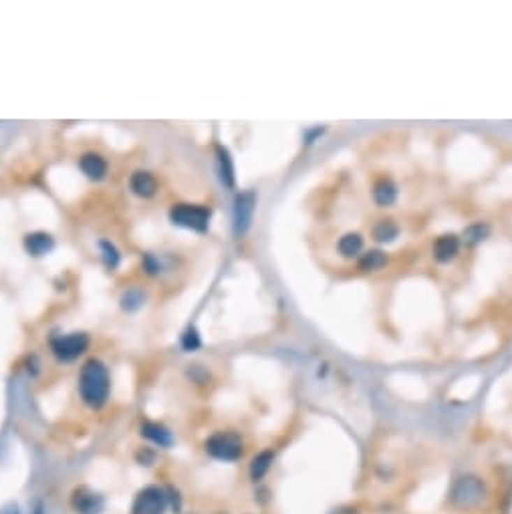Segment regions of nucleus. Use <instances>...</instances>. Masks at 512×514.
<instances>
[{"instance_id": "f257e3e1", "label": "nucleus", "mask_w": 512, "mask_h": 514, "mask_svg": "<svg viewBox=\"0 0 512 514\" xmlns=\"http://www.w3.org/2000/svg\"><path fill=\"white\" fill-rule=\"evenodd\" d=\"M79 395L91 409H101L111 395V375L103 361L89 359L79 372Z\"/></svg>"}, {"instance_id": "f03ea898", "label": "nucleus", "mask_w": 512, "mask_h": 514, "mask_svg": "<svg viewBox=\"0 0 512 514\" xmlns=\"http://www.w3.org/2000/svg\"><path fill=\"white\" fill-rule=\"evenodd\" d=\"M206 454L220 462H236L244 456V442L236 432H214L204 442Z\"/></svg>"}, {"instance_id": "7ed1b4c3", "label": "nucleus", "mask_w": 512, "mask_h": 514, "mask_svg": "<svg viewBox=\"0 0 512 514\" xmlns=\"http://www.w3.org/2000/svg\"><path fill=\"white\" fill-rule=\"evenodd\" d=\"M486 500V486L478 476H462L450 492V504L458 511L476 508Z\"/></svg>"}, {"instance_id": "20e7f679", "label": "nucleus", "mask_w": 512, "mask_h": 514, "mask_svg": "<svg viewBox=\"0 0 512 514\" xmlns=\"http://www.w3.org/2000/svg\"><path fill=\"white\" fill-rule=\"evenodd\" d=\"M210 218H212L210 208L198 206V204H177L170 210L172 224L186 228V230L206 232L210 226Z\"/></svg>"}, {"instance_id": "39448f33", "label": "nucleus", "mask_w": 512, "mask_h": 514, "mask_svg": "<svg viewBox=\"0 0 512 514\" xmlns=\"http://www.w3.org/2000/svg\"><path fill=\"white\" fill-rule=\"evenodd\" d=\"M168 506H170L168 490L152 484L136 494L131 504V514H166Z\"/></svg>"}, {"instance_id": "423d86ee", "label": "nucleus", "mask_w": 512, "mask_h": 514, "mask_svg": "<svg viewBox=\"0 0 512 514\" xmlns=\"http://www.w3.org/2000/svg\"><path fill=\"white\" fill-rule=\"evenodd\" d=\"M87 349V333H71V335H65V337H54L51 341V351L63 363H71L75 359H79Z\"/></svg>"}, {"instance_id": "0eeeda50", "label": "nucleus", "mask_w": 512, "mask_h": 514, "mask_svg": "<svg viewBox=\"0 0 512 514\" xmlns=\"http://www.w3.org/2000/svg\"><path fill=\"white\" fill-rule=\"evenodd\" d=\"M71 508L77 514H101L105 511V498L87 486H79L73 490Z\"/></svg>"}, {"instance_id": "6e6552de", "label": "nucleus", "mask_w": 512, "mask_h": 514, "mask_svg": "<svg viewBox=\"0 0 512 514\" xmlns=\"http://www.w3.org/2000/svg\"><path fill=\"white\" fill-rule=\"evenodd\" d=\"M254 206H256V200L252 192H244L236 198V206H234V230L238 236L247 234L250 228V222H252V214H254Z\"/></svg>"}, {"instance_id": "1a4fd4ad", "label": "nucleus", "mask_w": 512, "mask_h": 514, "mask_svg": "<svg viewBox=\"0 0 512 514\" xmlns=\"http://www.w3.org/2000/svg\"><path fill=\"white\" fill-rule=\"evenodd\" d=\"M79 170H81L89 179L101 182V179H105L107 172H109V163H107V160L103 156L89 152V154L79 158Z\"/></svg>"}, {"instance_id": "9d476101", "label": "nucleus", "mask_w": 512, "mask_h": 514, "mask_svg": "<svg viewBox=\"0 0 512 514\" xmlns=\"http://www.w3.org/2000/svg\"><path fill=\"white\" fill-rule=\"evenodd\" d=\"M129 188L140 198H152V196L158 194V179L154 174H149L145 170H138L129 177Z\"/></svg>"}, {"instance_id": "9b49d317", "label": "nucleus", "mask_w": 512, "mask_h": 514, "mask_svg": "<svg viewBox=\"0 0 512 514\" xmlns=\"http://www.w3.org/2000/svg\"><path fill=\"white\" fill-rule=\"evenodd\" d=\"M140 432H142V436L147 442H152L154 446H158V448H170L174 443L172 432L163 426V424H158V422H143Z\"/></svg>"}, {"instance_id": "f8f14e48", "label": "nucleus", "mask_w": 512, "mask_h": 514, "mask_svg": "<svg viewBox=\"0 0 512 514\" xmlns=\"http://www.w3.org/2000/svg\"><path fill=\"white\" fill-rule=\"evenodd\" d=\"M24 249L31 256H45L54 249V240L47 232H33L24 236Z\"/></svg>"}, {"instance_id": "ddd939ff", "label": "nucleus", "mask_w": 512, "mask_h": 514, "mask_svg": "<svg viewBox=\"0 0 512 514\" xmlns=\"http://www.w3.org/2000/svg\"><path fill=\"white\" fill-rule=\"evenodd\" d=\"M460 250V240L454 236V234H446V236H440L434 244V256L438 263H450L456 258Z\"/></svg>"}, {"instance_id": "4468645a", "label": "nucleus", "mask_w": 512, "mask_h": 514, "mask_svg": "<svg viewBox=\"0 0 512 514\" xmlns=\"http://www.w3.org/2000/svg\"><path fill=\"white\" fill-rule=\"evenodd\" d=\"M373 200L377 206L388 208L395 200H397V188L389 177H381L375 186H373Z\"/></svg>"}, {"instance_id": "2eb2a0df", "label": "nucleus", "mask_w": 512, "mask_h": 514, "mask_svg": "<svg viewBox=\"0 0 512 514\" xmlns=\"http://www.w3.org/2000/svg\"><path fill=\"white\" fill-rule=\"evenodd\" d=\"M272 462H275V452L272 450H265V452L256 454L250 462V480L252 482H261L270 472Z\"/></svg>"}, {"instance_id": "dca6fc26", "label": "nucleus", "mask_w": 512, "mask_h": 514, "mask_svg": "<svg viewBox=\"0 0 512 514\" xmlns=\"http://www.w3.org/2000/svg\"><path fill=\"white\" fill-rule=\"evenodd\" d=\"M363 250V238L359 234H345L341 240H339V252L345 256V258H355L359 256Z\"/></svg>"}, {"instance_id": "f3484780", "label": "nucleus", "mask_w": 512, "mask_h": 514, "mask_svg": "<svg viewBox=\"0 0 512 514\" xmlns=\"http://www.w3.org/2000/svg\"><path fill=\"white\" fill-rule=\"evenodd\" d=\"M386 265H388V254L381 250H370V252L361 254V258H359L361 270H379Z\"/></svg>"}, {"instance_id": "a211bd4d", "label": "nucleus", "mask_w": 512, "mask_h": 514, "mask_svg": "<svg viewBox=\"0 0 512 514\" xmlns=\"http://www.w3.org/2000/svg\"><path fill=\"white\" fill-rule=\"evenodd\" d=\"M218 166H220V179L224 186L232 188L234 186V166H232V158L224 147H218Z\"/></svg>"}, {"instance_id": "6ab92c4d", "label": "nucleus", "mask_w": 512, "mask_h": 514, "mask_svg": "<svg viewBox=\"0 0 512 514\" xmlns=\"http://www.w3.org/2000/svg\"><path fill=\"white\" fill-rule=\"evenodd\" d=\"M397 234H400V228L393 220H381L373 228V238L379 242H391Z\"/></svg>"}, {"instance_id": "aec40b11", "label": "nucleus", "mask_w": 512, "mask_h": 514, "mask_svg": "<svg viewBox=\"0 0 512 514\" xmlns=\"http://www.w3.org/2000/svg\"><path fill=\"white\" fill-rule=\"evenodd\" d=\"M99 249H101V258H103V263H105L107 268H117L119 266V260H122V256H119V250L115 249L109 240H101V244H99Z\"/></svg>"}, {"instance_id": "412c9836", "label": "nucleus", "mask_w": 512, "mask_h": 514, "mask_svg": "<svg viewBox=\"0 0 512 514\" xmlns=\"http://www.w3.org/2000/svg\"><path fill=\"white\" fill-rule=\"evenodd\" d=\"M143 302V295L140 291H127L124 295V299H122V307H124L125 311H136V309H140Z\"/></svg>"}, {"instance_id": "4be33fe9", "label": "nucleus", "mask_w": 512, "mask_h": 514, "mask_svg": "<svg viewBox=\"0 0 512 514\" xmlns=\"http://www.w3.org/2000/svg\"><path fill=\"white\" fill-rule=\"evenodd\" d=\"M200 345H202V341H200V335L196 333V329H188V331L182 335V347H184L186 351H196Z\"/></svg>"}, {"instance_id": "5701e85b", "label": "nucleus", "mask_w": 512, "mask_h": 514, "mask_svg": "<svg viewBox=\"0 0 512 514\" xmlns=\"http://www.w3.org/2000/svg\"><path fill=\"white\" fill-rule=\"evenodd\" d=\"M142 265H143V270H145L147 274H152V277L159 274V268H161V265H159V260L156 258V256H154V254H143Z\"/></svg>"}, {"instance_id": "b1692460", "label": "nucleus", "mask_w": 512, "mask_h": 514, "mask_svg": "<svg viewBox=\"0 0 512 514\" xmlns=\"http://www.w3.org/2000/svg\"><path fill=\"white\" fill-rule=\"evenodd\" d=\"M486 232H488L486 226H482V224H474V226H470V228L466 230L464 236H466V240H468V242H472V244H474V242H480V240L486 236Z\"/></svg>"}, {"instance_id": "393cba45", "label": "nucleus", "mask_w": 512, "mask_h": 514, "mask_svg": "<svg viewBox=\"0 0 512 514\" xmlns=\"http://www.w3.org/2000/svg\"><path fill=\"white\" fill-rule=\"evenodd\" d=\"M140 462H142L143 466H152V462H154V454L149 452V448H143V452H140Z\"/></svg>"}, {"instance_id": "a878e982", "label": "nucleus", "mask_w": 512, "mask_h": 514, "mask_svg": "<svg viewBox=\"0 0 512 514\" xmlns=\"http://www.w3.org/2000/svg\"><path fill=\"white\" fill-rule=\"evenodd\" d=\"M329 514H359V511H357V508H353V506H339V508L331 511Z\"/></svg>"}, {"instance_id": "bb28decb", "label": "nucleus", "mask_w": 512, "mask_h": 514, "mask_svg": "<svg viewBox=\"0 0 512 514\" xmlns=\"http://www.w3.org/2000/svg\"><path fill=\"white\" fill-rule=\"evenodd\" d=\"M0 514H20V511H18L17 504H6L0 508Z\"/></svg>"}, {"instance_id": "cd10ccee", "label": "nucleus", "mask_w": 512, "mask_h": 514, "mask_svg": "<svg viewBox=\"0 0 512 514\" xmlns=\"http://www.w3.org/2000/svg\"><path fill=\"white\" fill-rule=\"evenodd\" d=\"M33 514H45V504H43V502H36Z\"/></svg>"}]
</instances>
